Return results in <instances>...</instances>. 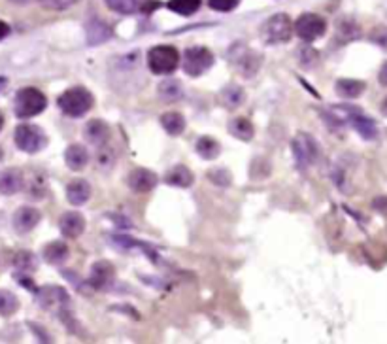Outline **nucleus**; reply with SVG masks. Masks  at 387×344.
Segmentation results:
<instances>
[{"instance_id": "44", "label": "nucleus", "mask_w": 387, "mask_h": 344, "mask_svg": "<svg viewBox=\"0 0 387 344\" xmlns=\"http://www.w3.org/2000/svg\"><path fill=\"white\" fill-rule=\"evenodd\" d=\"M2 157H4V151H2V148H0V161H2Z\"/></svg>"}, {"instance_id": "2", "label": "nucleus", "mask_w": 387, "mask_h": 344, "mask_svg": "<svg viewBox=\"0 0 387 344\" xmlns=\"http://www.w3.org/2000/svg\"><path fill=\"white\" fill-rule=\"evenodd\" d=\"M227 61L244 78H253L259 72V68H261V65H263V55L255 50H251L248 44L237 42L229 48Z\"/></svg>"}, {"instance_id": "20", "label": "nucleus", "mask_w": 387, "mask_h": 344, "mask_svg": "<svg viewBox=\"0 0 387 344\" xmlns=\"http://www.w3.org/2000/svg\"><path fill=\"white\" fill-rule=\"evenodd\" d=\"M86 32L87 44H89V46H99V44L106 42V40L112 38V29L108 27L106 23L101 21V19H91V21H87Z\"/></svg>"}, {"instance_id": "17", "label": "nucleus", "mask_w": 387, "mask_h": 344, "mask_svg": "<svg viewBox=\"0 0 387 344\" xmlns=\"http://www.w3.org/2000/svg\"><path fill=\"white\" fill-rule=\"evenodd\" d=\"M25 184L23 172L19 169H8L0 172V193L2 195H15L19 193Z\"/></svg>"}, {"instance_id": "28", "label": "nucleus", "mask_w": 387, "mask_h": 344, "mask_svg": "<svg viewBox=\"0 0 387 344\" xmlns=\"http://www.w3.org/2000/svg\"><path fill=\"white\" fill-rule=\"evenodd\" d=\"M195 150H197V153H199L202 159H215L221 153V146H219V142H217L215 138L201 137L197 140Z\"/></svg>"}, {"instance_id": "14", "label": "nucleus", "mask_w": 387, "mask_h": 344, "mask_svg": "<svg viewBox=\"0 0 387 344\" xmlns=\"http://www.w3.org/2000/svg\"><path fill=\"white\" fill-rule=\"evenodd\" d=\"M42 220L40 210H36L34 207H21L15 210L14 218H12V225L19 235H27L34 229L36 225Z\"/></svg>"}, {"instance_id": "27", "label": "nucleus", "mask_w": 387, "mask_h": 344, "mask_svg": "<svg viewBox=\"0 0 387 344\" xmlns=\"http://www.w3.org/2000/svg\"><path fill=\"white\" fill-rule=\"evenodd\" d=\"M157 93L165 102H178L183 99V87L176 79H166L159 84Z\"/></svg>"}, {"instance_id": "40", "label": "nucleus", "mask_w": 387, "mask_h": 344, "mask_svg": "<svg viewBox=\"0 0 387 344\" xmlns=\"http://www.w3.org/2000/svg\"><path fill=\"white\" fill-rule=\"evenodd\" d=\"M380 110H381V114H384L387 117V97H386V99H384V101H381Z\"/></svg>"}, {"instance_id": "32", "label": "nucleus", "mask_w": 387, "mask_h": 344, "mask_svg": "<svg viewBox=\"0 0 387 344\" xmlns=\"http://www.w3.org/2000/svg\"><path fill=\"white\" fill-rule=\"evenodd\" d=\"M19 309V299L8 289H0V316H12Z\"/></svg>"}, {"instance_id": "37", "label": "nucleus", "mask_w": 387, "mask_h": 344, "mask_svg": "<svg viewBox=\"0 0 387 344\" xmlns=\"http://www.w3.org/2000/svg\"><path fill=\"white\" fill-rule=\"evenodd\" d=\"M370 40L381 46V48H387V27H378L376 30H373Z\"/></svg>"}, {"instance_id": "7", "label": "nucleus", "mask_w": 387, "mask_h": 344, "mask_svg": "<svg viewBox=\"0 0 387 344\" xmlns=\"http://www.w3.org/2000/svg\"><path fill=\"white\" fill-rule=\"evenodd\" d=\"M293 36V23L287 14H276L268 17L261 27V38L266 44H286Z\"/></svg>"}, {"instance_id": "13", "label": "nucleus", "mask_w": 387, "mask_h": 344, "mask_svg": "<svg viewBox=\"0 0 387 344\" xmlns=\"http://www.w3.org/2000/svg\"><path fill=\"white\" fill-rule=\"evenodd\" d=\"M159 184V176L150 169H135L127 176V186L137 191V193H148L151 189H155Z\"/></svg>"}, {"instance_id": "31", "label": "nucleus", "mask_w": 387, "mask_h": 344, "mask_svg": "<svg viewBox=\"0 0 387 344\" xmlns=\"http://www.w3.org/2000/svg\"><path fill=\"white\" fill-rule=\"evenodd\" d=\"M14 267L19 273L30 274L38 269V259H36L34 254H30V251H19L14 258Z\"/></svg>"}, {"instance_id": "30", "label": "nucleus", "mask_w": 387, "mask_h": 344, "mask_svg": "<svg viewBox=\"0 0 387 344\" xmlns=\"http://www.w3.org/2000/svg\"><path fill=\"white\" fill-rule=\"evenodd\" d=\"M110 10H114L117 14L130 15L137 14L138 10H142V4L146 0H104Z\"/></svg>"}, {"instance_id": "10", "label": "nucleus", "mask_w": 387, "mask_h": 344, "mask_svg": "<svg viewBox=\"0 0 387 344\" xmlns=\"http://www.w3.org/2000/svg\"><path fill=\"white\" fill-rule=\"evenodd\" d=\"M215 63L214 53L204 46H195L186 50L183 55V72L191 78H199L204 72H208Z\"/></svg>"}, {"instance_id": "43", "label": "nucleus", "mask_w": 387, "mask_h": 344, "mask_svg": "<svg viewBox=\"0 0 387 344\" xmlns=\"http://www.w3.org/2000/svg\"><path fill=\"white\" fill-rule=\"evenodd\" d=\"M2 127H4V115L0 112V131H2Z\"/></svg>"}, {"instance_id": "9", "label": "nucleus", "mask_w": 387, "mask_h": 344, "mask_svg": "<svg viewBox=\"0 0 387 344\" xmlns=\"http://www.w3.org/2000/svg\"><path fill=\"white\" fill-rule=\"evenodd\" d=\"M14 140L15 146L25 153H38L48 146V135L38 125H30V123L17 125Z\"/></svg>"}, {"instance_id": "35", "label": "nucleus", "mask_w": 387, "mask_h": 344, "mask_svg": "<svg viewBox=\"0 0 387 344\" xmlns=\"http://www.w3.org/2000/svg\"><path fill=\"white\" fill-rule=\"evenodd\" d=\"M240 4V0H208V6L215 12H232Z\"/></svg>"}, {"instance_id": "39", "label": "nucleus", "mask_w": 387, "mask_h": 344, "mask_svg": "<svg viewBox=\"0 0 387 344\" xmlns=\"http://www.w3.org/2000/svg\"><path fill=\"white\" fill-rule=\"evenodd\" d=\"M10 35V25L4 21H0V40H4Z\"/></svg>"}, {"instance_id": "12", "label": "nucleus", "mask_w": 387, "mask_h": 344, "mask_svg": "<svg viewBox=\"0 0 387 344\" xmlns=\"http://www.w3.org/2000/svg\"><path fill=\"white\" fill-rule=\"evenodd\" d=\"M115 280V269L110 261H97L91 267V273H89V286L93 289H108V287L114 284Z\"/></svg>"}, {"instance_id": "23", "label": "nucleus", "mask_w": 387, "mask_h": 344, "mask_svg": "<svg viewBox=\"0 0 387 344\" xmlns=\"http://www.w3.org/2000/svg\"><path fill=\"white\" fill-rule=\"evenodd\" d=\"M366 89L365 82L361 79H350V78H340L335 84V91L338 97H344V99H355L359 95L363 93Z\"/></svg>"}, {"instance_id": "41", "label": "nucleus", "mask_w": 387, "mask_h": 344, "mask_svg": "<svg viewBox=\"0 0 387 344\" xmlns=\"http://www.w3.org/2000/svg\"><path fill=\"white\" fill-rule=\"evenodd\" d=\"M14 4H19V6H25V4H30L32 0H12Z\"/></svg>"}, {"instance_id": "3", "label": "nucleus", "mask_w": 387, "mask_h": 344, "mask_svg": "<svg viewBox=\"0 0 387 344\" xmlns=\"http://www.w3.org/2000/svg\"><path fill=\"white\" fill-rule=\"evenodd\" d=\"M95 97L87 87L76 86L66 89L57 99V106L68 117H83L93 108Z\"/></svg>"}, {"instance_id": "26", "label": "nucleus", "mask_w": 387, "mask_h": 344, "mask_svg": "<svg viewBox=\"0 0 387 344\" xmlns=\"http://www.w3.org/2000/svg\"><path fill=\"white\" fill-rule=\"evenodd\" d=\"M165 182L174 187H189L195 182V176L186 165H178L172 171H168Z\"/></svg>"}, {"instance_id": "42", "label": "nucleus", "mask_w": 387, "mask_h": 344, "mask_svg": "<svg viewBox=\"0 0 387 344\" xmlns=\"http://www.w3.org/2000/svg\"><path fill=\"white\" fill-rule=\"evenodd\" d=\"M6 84H8V79H6V78H2V76H0V91H2L4 87H6Z\"/></svg>"}, {"instance_id": "21", "label": "nucleus", "mask_w": 387, "mask_h": 344, "mask_svg": "<svg viewBox=\"0 0 387 344\" xmlns=\"http://www.w3.org/2000/svg\"><path fill=\"white\" fill-rule=\"evenodd\" d=\"M221 102L229 110H237L246 102V91L244 87L238 86V84H227L221 89Z\"/></svg>"}, {"instance_id": "38", "label": "nucleus", "mask_w": 387, "mask_h": 344, "mask_svg": "<svg viewBox=\"0 0 387 344\" xmlns=\"http://www.w3.org/2000/svg\"><path fill=\"white\" fill-rule=\"evenodd\" d=\"M378 79H380V84L384 87H387V61L381 65L380 68V74H378Z\"/></svg>"}, {"instance_id": "29", "label": "nucleus", "mask_w": 387, "mask_h": 344, "mask_svg": "<svg viewBox=\"0 0 387 344\" xmlns=\"http://www.w3.org/2000/svg\"><path fill=\"white\" fill-rule=\"evenodd\" d=\"M166 8L174 12V14L183 15V17H189L199 12L201 8V0H168Z\"/></svg>"}, {"instance_id": "18", "label": "nucleus", "mask_w": 387, "mask_h": 344, "mask_svg": "<svg viewBox=\"0 0 387 344\" xmlns=\"http://www.w3.org/2000/svg\"><path fill=\"white\" fill-rule=\"evenodd\" d=\"M83 137L89 144L93 146H104L110 138V127L106 122L102 120H91L87 123L86 129H83Z\"/></svg>"}, {"instance_id": "6", "label": "nucleus", "mask_w": 387, "mask_h": 344, "mask_svg": "<svg viewBox=\"0 0 387 344\" xmlns=\"http://www.w3.org/2000/svg\"><path fill=\"white\" fill-rule=\"evenodd\" d=\"M179 53L174 46H155L148 51V68L157 76H168L178 70Z\"/></svg>"}, {"instance_id": "36", "label": "nucleus", "mask_w": 387, "mask_h": 344, "mask_svg": "<svg viewBox=\"0 0 387 344\" xmlns=\"http://www.w3.org/2000/svg\"><path fill=\"white\" fill-rule=\"evenodd\" d=\"M208 176H210V180L214 182V184H217V186L227 187L230 184L229 171H223V169H214V171L208 172Z\"/></svg>"}, {"instance_id": "11", "label": "nucleus", "mask_w": 387, "mask_h": 344, "mask_svg": "<svg viewBox=\"0 0 387 344\" xmlns=\"http://www.w3.org/2000/svg\"><path fill=\"white\" fill-rule=\"evenodd\" d=\"M295 32L304 42H314L327 32V21L317 14H302L295 23Z\"/></svg>"}, {"instance_id": "5", "label": "nucleus", "mask_w": 387, "mask_h": 344, "mask_svg": "<svg viewBox=\"0 0 387 344\" xmlns=\"http://www.w3.org/2000/svg\"><path fill=\"white\" fill-rule=\"evenodd\" d=\"M38 301L42 309L55 312L57 318H61L66 325H70V297L66 294L65 287L48 286L38 292Z\"/></svg>"}, {"instance_id": "22", "label": "nucleus", "mask_w": 387, "mask_h": 344, "mask_svg": "<svg viewBox=\"0 0 387 344\" xmlns=\"http://www.w3.org/2000/svg\"><path fill=\"white\" fill-rule=\"evenodd\" d=\"M229 133L238 140H242V142H250L253 135H255V129H253V123L248 117L237 115L229 122Z\"/></svg>"}, {"instance_id": "16", "label": "nucleus", "mask_w": 387, "mask_h": 344, "mask_svg": "<svg viewBox=\"0 0 387 344\" xmlns=\"http://www.w3.org/2000/svg\"><path fill=\"white\" fill-rule=\"evenodd\" d=\"M66 199H68V202L74 204V207L86 204V202L91 199V186H89V182L81 178L68 182V186H66Z\"/></svg>"}, {"instance_id": "33", "label": "nucleus", "mask_w": 387, "mask_h": 344, "mask_svg": "<svg viewBox=\"0 0 387 344\" xmlns=\"http://www.w3.org/2000/svg\"><path fill=\"white\" fill-rule=\"evenodd\" d=\"M359 35H361V30H359V27L353 21L338 23V36H342V38H344V42L355 40Z\"/></svg>"}, {"instance_id": "8", "label": "nucleus", "mask_w": 387, "mask_h": 344, "mask_svg": "<svg viewBox=\"0 0 387 344\" xmlns=\"http://www.w3.org/2000/svg\"><path fill=\"white\" fill-rule=\"evenodd\" d=\"M291 148H293L295 163L301 171H306L319 157V146H317L316 138L308 133H297L293 142H291Z\"/></svg>"}, {"instance_id": "15", "label": "nucleus", "mask_w": 387, "mask_h": 344, "mask_svg": "<svg viewBox=\"0 0 387 344\" xmlns=\"http://www.w3.org/2000/svg\"><path fill=\"white\" fill-rule=\"evenodd\" d=\"M59 229L68 238H78L86 231V218L79 212H65L59 220Z\"/></svg>"}, {"instance_id": "25", "label": "nucleus", "mask_w": 387, "mask_h": 344, "mask_svg": "<svg viewBox=\"0 0 387 344\" xmlns=\"http://www.w3.org/2000/svg\"><path fill=\"white\" fill-rule=\"evenodd\" d=\"M68 246L61 240H55V242H50L46 248H43V259L50 263V265H61L68 259Z\"/></svg>"}, {"instance_id": "19", "label": "nucleus", "mask_w": 387, "mask_h": 344, "mask_svg": "<svg viewBox=\"0 0 387 344\" xmlns=\"http://www.w3.org/2000/svg\"><path fill=\"white\" fill-rule=\"evenodd\" d=\"M65 163L70 171H81L89 163V151L81 144H72L65 151Z\"/></svg>"}, {"instance_id": "4", "label": "nucleus", "mask_w": 387, "mask_h": 344, "mask_svg": "<svg viewBox=\"0 0 387 344\" xmlns=\"http://www.w3.org/2000/svg\"><path fill=\"white\" fill-rule=\"evenodd\" d=\"M46 108H48V97L36 87H23L15 95L14 112L19 120L34 117V115L42 114Z\"/></svg>"}, {"instance_id": "24", "label": "nucleus", "mask_w": 387, "mask_h": 344, "mask_svg": "<svg viewBox=\"0 0 387 344\" xmlns=\"http://www.w3.org/2000/svg\"><path fill=\"white\" fill-rule=\"evenodd\" d=\"M161 127L170 135V137H179L183 131H186V117L179 114V112H166L161 115Z\"/></svg>"}, {"instance_id": "1", "label": "nucleus", "mask_w": 387, "mask_h": 344, "mask_svg": "<svg viewBox=\"0 0 387 344\" xmlns=\"http://www.w3.org/2000/svg\"><path fill=\"white\" fill-rule=\"evenodd\" d=\"M323 115L327 117V122H330L333 125H352L353 129L357 131L361 137L365 140H374L378 137V127L376 122L357 106H348V104H338V106H330L327 112H323Z\"/></svg>"}, {"instance_id": "34", "label": "nucleus", "mask_w": 387, "mask_h": 344, "mask_svg": "<svg viewBox=\"0 0 387 344\" xmlns=\"http://www.w3.org/2000/svg\"><path fill=\"white\" fill-rule=\"evenodd\" d=\"M46 10H53V12H63L68 10L70 6H74L79 0H38Z\"/></svg>"}]
</instances>
